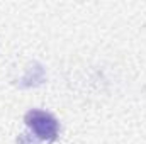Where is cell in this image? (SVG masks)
I'll list each match as a JSON object with an SVG mask.
<instances>
[{
  "label": "cell",
  "mask_w": 146,
  "mask_h": 144,
  "mask_svg": "<svg viewBox=\"0 0 146 144\" xmlns=\"http://www.w3.org/2000/svg\"><path fill=\"white\" fill-rule=\"evenodd\" d=\"M24 124L37 143L51 144L60 137V120L46 110L31 108L24 115Z\"/></svg>",
  "instance_id": "1"
},
{
  "label": "cell",
  "mask_w": 146,
  "mask_h": 144,
  "mask_svg": "<svg viewBox=\"0 0 146 144\" xmlns=\"http://www.w3.org/2000/svg\"><path fill=\"white\" fill-rule=\"evenodd\" d=\"M48 80L46 76V68L42 63L39 61H31L26 70H24V75L19 78L17 81V87L22 88V90H27V88H37L41 85H44Z\"/></svg>",
  "instance_id": "2"
}]
</instances>
